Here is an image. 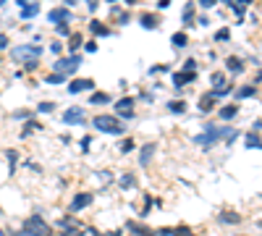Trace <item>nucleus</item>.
<instances>
[{
  "mask_svg": "<svg viewBox=\"0 0 262 236\" xmlns=\"http://www.w3.org/2000/svg\"><path fill=\"white\" fill-rule=\"evenodd\" d=\"M260 95V87L257 84H241V87H236V92H234V103H244V100H252V97H257Z\"/></svg>",
  "mask_w": 262,
  "mask_h": 236,
  "instance_id": "a878e982",
  "label": "nucleus"
},
{
  "mask_svg": "<svg viewBox=\"0 0 262 236\" xmlns=\"http://www.w3.org/2000/svg\"><path fill=\"white\" fill-rule=\"evenodd\" d=\"M152 208L160 210V208H163V200H157V197L152 194V192H144V194H142V208H139V212H136V215H139V220L147 218L150 212H152Z\"/></svg>",
  "mask_w": 262,
  "mask_h": 236,
  "instance_id": "5701e85b",
  "label": "nucleus"
},
{
  "mask_svg": "<svg viewBox=\"0 0 262 236\" xmlns=\"http://www.w3.org/2000/svg\"><path fill=\"white\" fill-rule=\"evenodd\" d=\"M92 142H95V136H92V134H84L81 139H79V147H81L84 155H87V152H92Z\"/></svg>",
  "mask_w": 262,
  "mask_h": 236,
  "instance_id": "09e8293b",
  "label": "nucleus"
},
{
  "mask_svg": "<svg viewBox=\"0 0 262 236\" xmlns=\"http://www.w3.org/2000/svg\"><path fill=\"white\" fill-rule=\"evenodd\" d=\"M52 32H55V40H68L76 29L71 24H55V26H52Z\"/></svg>",
  "mask_w": 262,
  "mask_h": 236,
  "instance_id": "e433bc0d",
  "label": "nucleus"
},
{
  "mask_svg": "<svg viewBox=\"0 0 262 236\" xmlns=\"http://www.w3.org/2000/svg\"><path fill=\"white\" fill-rule=\"evenodd\" d=\"M68 81H71V79H68V76H63V74H48V76H45V84H68Z\"/></svg>",
  "mask_w": 262,
  "mask_h": 236,
  "instance_id": "a19ab883",
  "label": "nucleus"
},
{
  "mask_svg": "<svg viewBox=\"0 0 262 236\" xmlns=\"http://www.w3.org/2000/svg\"><path fill=\"white\" fill-rule=\"evenodd\" d=\"M0 218H3V208H0Z\"/></svg>",
  "mask_w": 262,
  "mask_h": 236,
  "instance_id": "338daca9",
  "label": "nucleus"
},
{
  "mask_svg": "<svg viewBox=\"0 0 262 236\" xmlns=\"http://www.w3.org/2000/svg\"><path fill=\"white\" fill-rule=\"evenodd\" d=\"M87 32L92 34V40H107V37H113L115 34V29L107 24V21H103V19H89L87 21Z\"/></svg>",
  "mask_w": 262,
  "mask_h": 236,
  "instance_id": "4468645a",
  "label": "nucleus"
},
{
  "mask_svg": "<svg viewBox=\"0 0 262 236\" xmlns=\"http://www.w3.org/2000/svg\"><path fill=\"white\" fill-rule=\"evenodd\" d=\"M48 50H50V55H52V58H63L66 42H63V40H52V42L48 45Z\"/></svg>",
  "mask_w": 262,
  "mask_h": 236,
  "instance_id": "ea45409f",
  "label": "nucleus"
},
{
  "mask_svg": "<svg viewBox=\"0 0 262 236\" xmlns=\"http://www.w3.org/2000/svg\"><path fill=\"white\" fill-rule=\"evenodd\" d=\"M113 95L105 92V89H97V92L89 95V108H107V105H113Z\"/></svg>",
  "mask_w": 262,
  "mask_h": 236,
  "instance_id": "bb28decb",
  "label": "nucleus"
},
{
  "mask_svg": "<svg viewBox=\"0 0 262 236\" xmlns=\"http://www.w3.org/2000/svg\"><path fill=\"white\" fill-rule=\"evenodd\" d=\"M197 26L207 29V26H210V16H207V13H199V16H197Z\"/></svg>",
  "mask_w": 262,
  "mask_h": 236,
  "instance_id": "bf43d9fd",
  "label": "nucleus"
},
{
  "mask_svg": "<svg viewBox=\"0 0 262 236\" xmlns=\"http://www.w3.org/2000/svg\"><path fill=\"white\" fill-rule=\"evenodd\" d=\"M215 5H218V0H199L197 8L199 11H215Z\"/></svg>",
  "mask_w": 262,
  "mask_h": 236,
  "instance_id": "3c124183",
  "label": "nucleus"
},
{
  "mask_svg": "<svg viewBox=\"0 0 262 236\" xmlns=\"http://www.w3.org/2000/svg\"><path fill=\"white\" fill-rule=\"evenodd\" d=\"M34 113H32V108H24V110H13L11 113V121H29Z\"/></svg>",
  "mask_w": 262,
  "mask_h": 236,
  "instance_id": "49530a36",
  "label": "nucleus"
},
{
  "mask_svg": "<svg viewBox=\"0 0 262 236\" xmlns=\"http://www.w3.org/2000/svg\"><path fill=\"white\" fill-rule=\"evenodd\" d=\"M165 110L171 113V116H186V110H189L186 97H171V100L165 103Z\"/></svg>",
  "mask_w": 262,
  "mask_h": 236,
  "instance_id": "cd10ccee",
  "label": "nucleus"
},
{
  "mask_svg": "<svg viewBox=\"0 0 262 236\" xmlns=\"http://www.w3.org/2000/svg\"><path fill=\"white\" fill-rule=\"evenodd\" d=\"M136 100L152 105V103H155V92H152V89H150V92H147V89H139V92H136Z\"/></svg>",
  "mask_w": 262,
  "mask_h": 236,
  "instance_id": "de8ad7c7",
  "label": "nucleus"
},
{
  "mask_svg": "<svg viewBox=\"0 0 262 236\" xmlns=\"http://www.w3.org/2000/svg\"><path fill=\"white\" fill-rule=\"evenodd\" d=\"M220 108V100L215 97L212 89H205V92H199L197 97V113L199 116H210V113H218Z\"/></svg>",
  "mask_w": 262,
  "mask_h": 236,
  "instance_id": "9b49d317",
  "label": "nucleus"
},
{
  "mask_svg": "<svg viewBox=\"0 0 262 236\" xmlns=\"http://www.w3.org/2000/svg\"><path fill=\"white\" fill-rule=\"evenodd\" d=\"M76 19V11L66 8V5H52V8L48 11V24H71V21Z\"/></svg>",
  "mask_w": 262,
  "mask_h": 236,
  "instance_id": "2eb2a0df",
  "label": "nucleus"
},
{
  "mask_svg": "<svg viewBox=\"0 0 262 236\" xmlns=\"http://www.w3.org/2000/svg\"><path fill=\"white\" fill-rule=\"evenodd\" d=\"M42 52H45L42 45H34V42H21V45H13V48L8 50V55H11L13 63L24 66L26 60H40V58H42Z\"/></svg>",
  "mask_w": 262,
  "mask_h": 236,
  "instance_id": "7ed1b4c3",
  "label": "nucleus"
},
{
  "mask_svg": "<svg viewBox=\"0 0 262 236\" xmlns=\"http://www.w3.org/2000/svg\"><path fill=\"white\" fill-rule=\"evenodd\" d=\"M136 24H139L144 32H157L160 26H163V16L155 11V8H144L136 13Z\"/></svg>",
  "mask_w": 262,
  "mask_h": 236,
  "instance_id": "6e6552de",
  "label": "nucleus"
},
{
  "mask_svg": "<svg viewBox=\"0 0 262 236\" xmlns=\"http://www.w3.org/2000/svg\"><path fill=\"white\" fill-rule=\"evenodd\" d=\"M212 40L215 42H231V26H220V29H215V34H212Z\"/></svg>",
  "mask_w": 262,
  "mask_h": 236,
  "instance_id": "37998d69",
  "label": "nucleus"
},
{
  "mask_svg": "<svg viewBox=\"0 0 262 236\" xmlns=\"http://www.w3.org/2000/svg\"><path fill=\"white\" fill-rule=\"evenodd\" d=\"M118 118L123 121V124H129V121H136V110H126V113H121Z\"/></svg>",
  "mask_w": 262,
  "mask_h": 236,
  "instance_id": "052dcab7",
  "label": "nucleus"
},
{
  "mask_svg": "<svg viewBox=\"0 0 262 236\" xmlns=\"http://www.w3.org/2000/svg\"><path fill=\"white\" fill-rule=\"evenodd\" d=\"M42 13V5L40 3H26L24 8H19V19L21 21H29V19H37Z\"/></svg>",
  "mask_w": 262,
  "mask_h": 236,
  "instance_id": "72a5a7b5",
  "label": "nucleus"
},
{
  "mask_svg": "<svg viewBox=\"0 0 262 236\" xmlns=\"http://www.w3.org/2000/svg\"><path fill=\"white\" fill-rule=\"evenodd\" d=\"M5 50H11V37H8V32H0V52H5Z\"/></svg>",
  "mask_w": 262,
  "mask_h": 236,
  "instance_id": "603ef678",
  "label": "nucleus"
},
{
  "mask_svg": "<svg viewBox=\"0 0 262 236\" xmlns=\"http://www.w3.org/2000/svg\"><path fill=\"white\" fill-rule=\"evenodd\" d=\"M210 89H223V87H226L228 84V81H226V71H212L210 74Z\"/></svg>",
  "mask_w": 262,
  "mask_h": 236,
  "instance_id": "58836bf2",
  "label": "nucleus"
},
{
  "mask_svg": "<svg viewBox=\"0 0 262 236\" xmlns=\"http://www.w3.org/2000/svg\"><path fill=\"white\" fill-rule=\"evenodd\" d=\"M84 42H87V37H84L81 29H76V32L66 40V50H68V55H76V52H81V50H84Z\"/></svg>",
  "mask_w": 262,
  "mask_h": 236,
  "instance_id": "393cba45",
  "label": "nucleus"
},
{
  "mask_svg": "<svg viewBox=\"0 0 262 236\" xmlns=\"http://www.w3.org/2000/svg\"><path fill=\"white\" fill-rule=\"evenodd\" d=\"M19 157H21V152H19L16 147H8V150H5V160H8V173H11V176H13V173H16Z\"/></svg>",
  "mask_w": 262,
  "mask_h": 236,
  "instance_id": "f704fd0d",
  "label": "nucleus"
},
{
  "mask_svg": "<svg viewBox=\"0 0 262 236\" xmlns=\"http://www.w3.org/2000/svg\"><path fill=\"white\" fill-rule=\"evenodd\" d=\"M136 103H139V100H136V95H123V97H118V100L113 103V108H115L113 113H115V116H121V113H126V110H134Z\"/></svg>",
  "mask_w": 262,
  "mask_h": 236,
  "instance_id": "c85d7f7f",
  "label": "nucleus"
},
{
  "mask_svg": "<svg viewBox=\"0 0 262 236\" xmlns=\"http://www.w3.org/2000/svg\"><path fill=\"white\" fill-rule=\"evenodd\" d=\"M126 236H129V234H126Z\"/></svg>",
  "mask_w": 262,
  "mask_h": 236,
  "instance_id": "774afa93",
  "label": "nucleus"
},
{
  "mask_svg": "<svg viewBox=\"0 0 262 236\" xmlns=\"http://www.w3.org/2000/svg\"><path fill=\"white\" fill-rule=\"evenodd\" d=\"M171 5H173V0H157V3H155V11H157V13H160V11H168Z\"/></svg>",
  "mask_w": 262,
  "mask_h": 236,
  "instance_id": "4d7b16f0",
  "label": "nucleus"
},
{
  "mask_svg": "<svg viewBox=\"0 0 262 236\" xmlns=\"http://www.w3.org/2000/svg\"><path fill=\"white\" fill-rule=\"evenodd\" d=\"M171 48L179 52V50H186L189 48V32H183V29H179V32L171 34Z\"/></svg>",
  "mask_w": 262,
  "mask_h": 236,
  "instance_id": "2f4dec72",
  "label": "nucleus"
},
{
  "mask_svg": "<svg viewBox=\"0 0 262 236\" xmlns=\"http://www.w3.org/2000/svg\"><path fill=\"white\" fill-rule=\"evenodd\" d=\"M100 50V45H97V40H92V37H89V40L87 42H84V50L81 52H97Z\"/></svg>",
  "mask_w": 262,
  "mask_h": 236,
  "instance_id": "864d4df0",
  "label": "nucleus"
},
{
  "mask_svg": "<svg viewBox=\"0 0 262 236\" xmlns=\"http://www.w3.org/2000/svg\"><path fill=\"white\" fill-rule=\"evenodd\" d=\"M100 5H103V3H100V0H87V11L92 13V19H95V13L100 11Z\"/></svg>",
  "mask_w": 262,
  "mask_h": 236,
  "instance_id": "6e6d98bb",
  "label": "nucleus"
},
{
  "mask_svg": "<svg viewBox=\"0 0 262 236\" xmlns=\"http://www.w3.org/2000/svg\"><path fill=\"white\" fill-rule=\"evenodd\" d=\"M238 136H241V129H234V131H231V134H228V139H226V142H223V144H226V147H234V142L238 139Z\"/></svg>",
  "mask_w": 262,
  "mask_h": 236,
  "instance_id": "5fc2aeb1",
  "label": "nucleus"
},
{
  "mask_svg": "<svg viewBox=\"0 0 262 236\" xmlns=\"http://www.w3.org/2000/svg\"><path fill=\"white\" fill-rule=\"evenodd\" d=\"M223 66H226V71L231 76H238L246 71V58L244 55H236V52H231V55H226V60H223Z\"/></svg>",
  "mask_w": 262,
  "mask_h": 236,
  "instance_id": "4be33fe9",
  "label": "nucleus"
},
{
  "mask_svg": "<svg viewBox=\"0 0 262 236\" xmlns=\"http://www.w3.org/2000/svg\"><path fill=\"white\" fill-rule=\"evenodd\" d=\"M21 228H24L26 234H32V236H58L55 226H50L48 220H45L42 212H32V215H26L24 223H21Z\"/></svg>",
  "mask_w": 262,
  "mask_h": 236,
  "instance_id": "20e7f679",
  "label": "nucleus"
},
{
  "mask_svg": "<svg viewBox=\"0 0 262 236\" xmlns=\"http://www.w3.org/2000/svg\"><path fill=\"white\" fill-rule=\"evenodd\" d=\"M244 150H262V134L252 131V129H246L244 131Z\"/></svg>",
  "mask_w": 262,
  "mask_h": 236,
  "instance_id": "7c9ffc66",
  "label": "nucleus"
},
{
  "mask_svg": "<svg viewBox=\"0 0 262 236\" xmlns=\"http://www.w3.org/2000/svg\"><path fill=\"white\" fill-rule=\"evenodd\" d=\"M55 108H58L55 100H42V103H37L34 113H40V116H50V113H55Z\"/></svg>",
  "mask_w": 262,
  "mask_h": 236,
  "instance_id": "4c0bfd02",
  "label": "nucleus"
},
{
  "mask_svg": "<svg viewBox=\"0 0 262 236\" xmlns=\"http://www.w3.org/2000/svg\"><path fill=\"white\" fill-rule=\"evenodd\" d=\"M197 16H199L197 3H186V5H183V8H181V29H183V32H189V29L197 26Z\"/></svg>",
  "mask_w": 262,
  "mask_h": 236,
  "instance_id": "a211bd4d",
  "label": "nucleus"
},
{
  "mask_svg": "<svg viewBox=\"0 0 262 236\" xmlns=\"http://www.w3.org/2000/svg\"><path fill=\"white\" fill-rule=\"evenodd\" d=\"M87 234H89V236H126L123 228H110V231H103V228H97V226H89Z\"/></svg>",
  "mask_w": 262,
  "mask_h": 236,
  "instance_id": "c9c22d12",
  "label": "nucleus"
},
{
  "mask_svg": "<svg viewBox=\"0 0 262 236\" xmlns=\"http://www.w3.org/2000/svg\"><path fill=\"white\" fill-rule=\"evenodd\" d=\"M89 126L100 134H107V136H126L129 134V126L115 116V113H95V118L89 121Z\"/></svg>",
  "mask_w": 262,
  "mask_h": 236,
  "instance_id": "f03ea898",
  "label": "nucleus"
},
{
  "mask_svg": "<svg viewBox=\"0 0 262 236\" xmlns=\"http://www.w3.org/2000/svg\"><path fill=\"white\" fill-rule=\"evenodd\" d=\"M110 16L115 19V24H118V26H129L131 21L136 19V16H134V11L123 8V5H118V3H113V5H110Z\"/></svg>",
  "mask_w": 262,
  "mask_h": 236,
  "instance_id": "b1692460",
  "label": "nucleus"
},
{
  "mask_svg": "<svg viewBox=\"0 0 262 236\" xmlns=\"http://www.w3.org/2000/svg\"><path fill=\"white\" fill-rule=\"evenodd\" d=\"M215 223L223 226V228H236V226L244 223V212L231 210V208H220L218 212H215Z\"/></svg>",
  "mask_w": 262,
  "mask_h": 236,
  "instance_id": "f8f14e48",
  "label": "nucleus"
},
{
  "mask_svg": "<svg viewBox=\"0 0 262 236\" xmlns=\"http://www.w3.org/2000/svg\"><path fill=\"white\" fill-rule=\"evenodd\" d=\"M252 131L262 134V118H254V124H252Z\"/></svg>",
  "mask_w": 262,
  "mask_h": 236,
  "instance_id": "680f3d73",
  "label": "nucleus"
},
{
  "mask_svg": "<svg viewBox=\"0 0 262 236\" xmlns=\"http://www.w3.org/2000/svg\"><path fill=\"white\" fill-rule=\"evenodd\" d=\"M238 113H241V105H238V103H226V105H220V108H218V113H215V116H218L220 124L228 126L231 121L238 118Z\"/></svg>",
  "mask_w": 262,
  "mask_h": 236,
  "instance_id": "412c9836",
  "label": "nucleus"
},
{
  "mask_svg": "<svg viewBox=\"0 0 262 236\" xmlns=\"http://www.w3.org/2000/svg\"><path fill=\"white\" fill-rule=\"evenodd\" d=\"M252 84H262V68H257V71H254V81H252Z\"/></svg>",
  "mask_w": 262,
  "mask_h": 236,
  "instance_id": "e2e57ef3",
  "label": "nucleus"
},
{
  "mask_svg": "<svg viewBox=\"0 0 262 236\" xmlns=\"http://www.w3.org/2000/svg\"><path fill=\"white\" fill-rule=\"evenodd\" d=\"M157 150H160L157 139H150V142L139 144V150H136V163H139L142 171H147L150 165H152V160H155V155H157Z\"/></svg>",
  "mask_w": 262,
  "mask_h": 236,
  "instance_id": "0eeeda50",
  "label": "nucleus"
},
{
  "mask_svg": "<svg viewBox=\"0 0 262 236\" xmlns=\"http://www.w3.org/2000/svg\"><path fill=\"white\" fill-rule=\"evenodd\" d=\"M58 236H84V228H81V226H71V228L58 231Z\"/></svg>",
  "mask_w": 262,
  "mask_h": 236,
  "instance_id": "8fccbe9b",
  "label": "nucleus"
},
{
  "mask_svg": "<svg viewBox=\"0 0 262 236\" xmlns=\"http://www.w3.org/2000/svg\"><path fill=\"white\" fill-rule=\"evenodd\" d=\"M181 71H191V74H199V60L194 55H189L186 60L181 63Z\"/></svg>",
  "mask_w": 262,
  "mask_h": 236,
  "instance_id": "a18cd8bd",
  "label": "nucleus"
},
{
  "mask_svg": "<svg viewBox=\"0 0 262 236\" xmlns=\"http://www.w3.org/2000/svg\"><path fill=\"white\" fill-rule=\"evenodd\" d=\"M199 81V74H191V71H173L171 74V84L176 89V97H183V89H186L189 84H197Z\"/></svg>",
  "mask_w": 262,
  "mask_h": 236,
  "instance_id": "9d476101",
  "label": "nucleus"
},
{
  "mask_svg": "<svg viewBox=\"0 0 262 236\" xmlns=\"http://www.w3.org/2000/svg\"><path fill=\"white\" fill-rule=\"evenodd\" d=\"M55 226L60 228V231H63V228L79 226V218H76V215H71V212H66V215H63V218H60V220H58V223H55Z\"/></svg>",
  "mask_w": 262,
  "mask_h": 236,
  "instance_id": "79ce46f5",
  "label": "nucleus"
},
{
  "mask_svg": "<svg viewBox=\"0 0 262 236\" xmlns=\"http://www.w3.org/2000/svg\"><path fill=\"white\" fill-rule=\"evenodd\" d=\"M123 231H126L129 236H157L155 228L147 226L144 220H136V218H129L126 223H123Z\"/></svg>",
  "mask_w": 262,
  "mask_h": 236,
  "instance_id": "dca6fc26",
  "label": "nucleus"
},
{
  "mask_svg": "<svg viewBox=\"0 0 262 236\" xmlns=\"http://www.w3.org/2000/svg\"><path fill=\"white\" fill-rule=\"evenodd\" d=\"M95 200H97L95 192H89V189H79V192H74L71 200H68V212H71V215H76V212H84L87 208L95 205Z\"/></svg>",
  "mask_w": 262,
  "mask_h": 236,
  "instance_id": "423d86ee",
  "label": "nucleus"
},
{
  "mask_svg": "<svg viewBox=\"0 0 262 236\" xmlns=\"http://www.w3.org/2000/svg\"><path fill=\"white\" fill-rule=\"evenodd\" d=\"M42 124H40V121H37L34 116L32 118H29V121H24V126H21V131H19V139H29V136H32V134H37V131H42Z\"/></svg>",
  "mask_w": 262,
  "mask_h": 236,
  "instance_id": "c756f323",
  "label": "nucleus"
},
{
  "mask_svg": "<svg viewBox=\"0 0 262 236\" xmlns=\"http://www.w3.org/2000/svg\"><path fill=\"white\" fill-rule=\"evenodd\" d=\"M21 68H24L26 74H32V71H37V68H40V60H26V63L21 66Z\"/></svg>",
  "mask_w": 262,
  "mask_h": 236,
  "instance_id": "13d9d810",
  "label": "nucleus"
},
{
  "mask_svg": "<svg viewBox=\"0 0 262 236\" xmlns=\"http://www.w3.org/2000/svg\"><path fill=\"white\" fill-rule=\"evenodd\" d=\"M11 236H32V234H26L24 228H13V231H8Z\"/></svg>",
  "mask_w": 262,
  "mask_h": 236,
  "instance_id": "0e129e2a",
  "label": "nucleus"
},
{
  "mask_svg": "<svg viewBox=\"0 0 262 236\" xmlns=\"http://www.w3.org/2000/svg\"><path fill=\"white\" fill-rule=\"evenodd\" d=\"M254 226H257V228H260V231H262V218H260V220H257V223H254Z\"/></svg>",
  "mask_w": 262,
  "mask_h": 236,
  "instance_id": "69168bd1",
  "label": "nucleus"
},
{
  "mask_svg": "<svg viewBox=\"0 0 262 236\" xmlns=\"http://www.w3.org/2000/svg\"><path fill=\"white\" fill-rule=\"evenodd\" d=\"M155 234H157V236H199V234H194V228L186 226V223H179V226H157Z\"/></svg>",
  "mask_w": 262,
  "mask_h": 236,
  "instance_id": "6ab92c4d",
  "label": "nucleus"
},
{
  "mask_svg": "<svg viewBox=\"0 0 262 236\" xmlns=\"http://www.w3.org/2000/svg\"><path fill=\"white\" fill-rule=\"evenodd\" d=\"M234 131V126H226V124H212V121H205L202 126H199V131L191 136V142L197 144L202 152H210L215 144L226 142L228 134Z\"/></svg>",
  "mask_w": 262,
  "mask_h": 236,
  "instance_id": "f257e3e1",
  "label": "nucleus"
},
{
  "mask_svg": "<svg viewBox=\"0 0 262 236\" xmlns=\"http://www.w3.org/2000/svg\"><path fill=\"white\" fill-rule=\"evenodd\" d=\"M84 63V52H76V55H63V58H55L52 60V74H63V76H71L81 68Z\"/></svg>",
  "mask_w": 262,
  "mask_h": 236,
  "instance_id": "39448f33",
  "label": "nucleus"
},
{
  "mask_svg": "<svg viewBox=\"0 0 262 236\" xmlns=\"http://www.w3.org/2000/svg\"><path fill=\"white\" fill-rule=\"evenodd\" d=\"M157 74H173V68L168 63H155V66L147 68V76H157Z\"/></svg>",
  "mask_w": 262,
  "mask_h": 236,
  "instance_id": "c03bdc74",
  "label": "nucleus"
},
{
  "mask_svg": "<svg viewBox=\"0 0 262 236\" xmlns=\"http://www.w3.org/2000/svg\"><path fill=\"white\" fill-rule=\"evenodd\" d=\"M115 150H118V155H131V152H134V150H139V147H136V139H134V136H121V139H118V144H115Z\"/></svg>",
  "mask_w": 262,
  "mask_h": 236,
  "instance_id": "473e14b6",
  "label": "nucleus"
},
{
  "mask_svg": "<svg viewBox=\"0 0 262 236\" xmlns=\"http://www.w3.org/2000/svg\"><path fill=\"white\" fill-rule=\"evenodd\" d=\"M115 184H118L121 192H134V189L139 186V173H136V168L121 171V173H118V179H115Z\"/></svg>",
  "mask_w": 262,
  "mask_h": 236,
  "instance_id": "f3484780",
  "label": "nucleus"
},
{
  "mask_svg": "<svg viewBox=\"0 0 262 236\" xmlns=\"http://www.w3.org/2000/svg\"><path fill=\"white\" fill-rule=\"evenodd\" d=\"M66 92L68 95H84V92H97V81L92 76H74L71 81L66 84Z\"/></svg>",
  "mask_w": 262,
  "mask_h": 236,
  "instance_id": "1a4fd4ad",
  "label": "nucleus"
},
{
  "mask_svg": "<svg viewBox=\"0 0 262 236\" xmlns=\"http://www.w3.org/2000/svg\"><path fill=\"white\" fill-rule=\"evenodd\" d=\"M66 126H87L89 118H87V108L84 105H74V108H66L63 116H60Z\"/></svg>",
  "mask_w": 262,
  "mask_h": 236,
  "instance_id": "ddd939ff",
  "label": "nucleus"
},
{
  "mask_svg": "<svg viewBox=\"0 0 262 236\" xmlns=\"http://www.w3.org/2000/svg\"><path fill=\"white\" fill-rule=\"evenodd\" d=\"M254 5V0H241V3H238V0H226V8L234 13L236 16V21L238 24H244V19H246V11H249Z\"/></svg>",
  "mask_w": 262,
  "mask_h": 236,
  "instance_id": "aec40b11",
  "label": "nucleus"
}]
</instances>
